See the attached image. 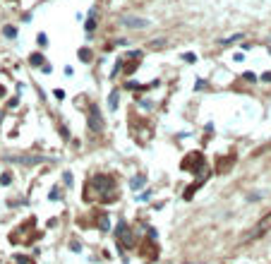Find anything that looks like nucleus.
Instances as JSON below:
<instances>
[{"label":"nucleus","mask_w":271,"mask_h":264,"mask_svg":"<svg viewBox=\"0 0 271 264\" xmlns=\"http://www.w3.org/2000/svg\"><path fill=\"white\" fill-rule=\"evenodd\" d=\"M84 190L89 192V190H96V199L99 202H115L118 199V185H115V180L113 178H108V175H94L89 182H87V187Z\"/></svg>","instance_id":"nucleus-1"},{"label":"nucleus","mask_w":271,"mask_h":264,"mask_svg":"<svg viewBox=\"0 0 271 264\" xmlns=\"http://www.w3.org/2000/svg\"><path fill=\"white\" fill-rule=\"evenodd\" d=\"M182 171H192L194 175H199L202 180L209 175V166L204 161V156L199 154V151H192V154L185 156V161H182Z\"/></svg>","instance_id":"nucleus-2"},{"label":"nucleus","mask_w":271,"mask_h":264,"mask_svg":"<svg viewBox=\"0 0 271 264\" xmlns=\"http://www.w3.org/2000/svg\"><path fill=\"white\" fill-rule=\"evenodd\" d=\"M269 230H271V211L266 214V216H264L262 221H257V223H254V228L250 230V233H247V235H245V243H250V240H257V238H262L264 233H269Z\"/></svg>","instance_id":"nucleus-3"},{"label":"nucleus","mask_w":271,"mask_h":264,"mask_svg":"<svg viewBox=\"0 0 271 264\" xmlns=\"http://www.w3.org/2000/svg\"><path fill=\"white\" fill-rule=\"evenodd\" d=\"M115 235H118V243H120L122 247H137V240H135V235H132V230L127 228L125 221H118Z\"/></svg>","instance_id":"nucleus-4"},{"label":"nucleus","mask_w":271,"mask_h":264,"mask_svg":"<svg viewBox=\"0 0 271 264\" xmlns=\"http://www.w3.org/2000/svg\"><path fill=\"white\" fill-rule=\"evenodd\" d=\"M137 250H139V255L144 257V259H156V257H158V245H156L154 238H146V240H142Z\"/></svg>","instance_id":"nucleus-5"},{"label":"nucleus","mask_w":271,"mask_h":264,"mask_svg":"<svg viewBox=\"0 0 271 264\" xmlns=\"http://www.w3.org/2000/svg\"><path fill=\"white\" fill-rule=\"evenodd\" d=\"M120 24L122 27H130V29H146L151 22L144 17H132V15H125V17H120Z\"/></svg>","instance_id":"nucleus-6"},{"label":"nucleus","mask_w":271,"mask_h":264,"mask_svg":"<svg viewBox=\"0 0 271 264\" xmlns=\"http://www.w3.org/2000/svg\"><path fill=\"white\" fill-rule=\"evenodd\" d=\"M89 128L94 130V132L103 130V115H101V110L96 108V106H89Z\"/></svg>","instance_id":"nucleus-7"},{"label":"nucleus","mask_w":271,"mask_h":264,"mask_svg":"<svg viewBox=\"0 0 271 264\" xmlns=\"http://www.w3.org/2000/svg\"><path fill=\"white\" fill-rule=\"evenodd\" d=\"M233 163H235V154L223 156V159H218V163L214 166V171H216V173H226V171H230V168H233Z\"/></svg>","instance_id":"nucleus-8"},{"label":"nucleus","mask_w":271,"mask_h":264,"mask_svg":"<svg viewBox=\"0 0 271 264\" xmlns=\"http://www.w3.org/2000/svg\"><path fill=\"white\" fill-rule=\"evenodd\" d=\"M29 63L34 65V67H41V65H46V60H43L41 53H34V55H29Z\"/></svg>","instance_id":"nucleus-9"},{"label":"nucleus","mask_w":271,"mask_h":264,"mask_svg":"<svg viewBox=\"0 0 271 264\" xmlns=\"http://www.w3.org/2000/svg\"><path fill=\"white\" fill-rule=\"evenodd\" d=\"M202 182H204V180H199V182H192L190 187L185 190V199H192V195H194V192L199 190V185H202Z\"/></svg>","instance_id":"nucleus-10"},{"label":"nucleus","mask_w":271,"mask_h":264,"mask_svg":"<svg viewBox=\"0 0 271 264\" xmlns=\"http://www.w3.org/2000/svg\"><path fill=\"white\" fill-rule=\"evenodd\" d=\"M10 264H34V259H29V257H22V255H15L10 259Z\"/></svg>","instance_id":"nucleus-11"},{"label":"nucleus","mask_w":271,"mask_h":264,"mask_svg":"<svg viewBox=\"0 0 271 264\" xmlns=\"http://www.w3.org/2000/svg\"><path fill=\"white\" fill-rule=\"evenodd\" d=\"M118 101H120V94H118V89H115V91H110V99H108V106L113 110L118 108Z\"/></svg>","instance_id":"nucleus-12"},{"label":"nucleus","mask_w":271,"mask_h":264,"mask_svg":"<svg viewBox=\"0 0 271 264\" xmlns=\"http://www.w3.org/2000/svg\"><path fill=\"white\" fill-rule=\"evenodd\" d=\"M130 185H132V190H142V187H144V178H142V175H137V178H132V182H130Z\"/></svg>","instance_id":"nucleus-13"},{"label":"nucleus","mask_w":271,"mask_h":264,"mask_svg":"<svg viewBox=\"0 0 271 264\" xmlns=\"http://www.w3.org/2000/svg\"><path fill=\"white\" fill-rule=\"evenodd\" d=\"M91 58H94V55H91V51H89V48H82V51H79V60H84V63H89Z\"/></svg>","instance_id":"nucleus-14"},{"label":"nucleus","mask_w":271,"mask_h":264,"mask_svg":"<svg viewBox=\"0 0 271 264\" xmlns=\"http://www.w3.org/2000/svg\"><path fill=\"white\" fill-rule=\"evenodd\" d=\"M89 15H91V17L87 19V31H94V27H96V22H94V10H91Z\"/></svg>","instance_id":"nucleus-15"},{"label":"nucleus","mask_w":271,"mask_h":264,"mask_svg":"<svg viewBox=\"0 0 271 264\" xmlns=\"http://www.w3.org/2000/svg\"><path fill=\"white\" fill-rule=\"evenodd\" d=\"M182 60H185V63H197V55L194 53H182Z\"/></svg>","instance_id":"nucleus-16"},{"label":"nucleus","mask_w":271,"mask_h":264,"mask_svg":"<svg viewBox=\"0 0 271 264\" xmlns=\"http://www.w3.org/2000/svg\"><path fill=\"white\" fill-rule=\"evenodd\" d=\"M99 226H101V230H108V228H110V221H108V216H101V223H99Z\"/></svg>","instance_id":"nucleus-17"},{"label":"nucleus","mask_w":271,"mask_h":264,"mask_svg":"<svg viewBox=\"0 0 271 264\" xmlns=\"http://www.w3.org/2000/svg\"><path fill=\"white\" fill-rule=\"evenodd\" d=\"M5 36L15 38V36H17V29H15V27H5Z\"/></svg>","instance_id":"nucleus-18"},{"label":"nucleus","mask_w":271,"mask_h":264,"mask_svg":"<svg viewBox=\"0 0 271 264\" xmlns=\"http://www.w3.org/2000/svg\"><path fill=\"white\" fill-rule=\"evenodd\" d=\"M53 94H55V99H58V101H63V99H65V91H63V89H55Z\"/></svg>","instance_id":"nucleus-19"},{"label":"nucleus","mask_w":271,"mask_h":264,"mask_svg":"<svg viewBox=\"0 0 271 264\" xmlns=\"http://www.w3.org/2000/svg\"><path fill=\"white\" fill-rule=\"evenodd\" d=\"M242 79H247V82H254V79H257V77H254L252 72H245V74H242Z\"/></svg>","instance_id":"nucleus-20"},{"label":"nucleus","mask_w":271,"mask_h":264,"mask_svg":"<svg viewBox=\"0 0 271 264\" xmlns=\"http://www.w3.org/2000/svg\"><path fill=\"white\" fill-rule=\"evenodd\" d=\"M63 180H65V185H72V173H65Z\"/></svg>","instance_id":"nucleus-21"},{"label":"nucleus","mask_w":271,"mask_h":264,"mask_svg":"<svg viewBox=\"0 0 271 264\" xmlns=\"http://www.w3.org/2000/svg\"><path fill=\"white\" fill-rule=\"evenodd\" d=\"M0 182H2V185H10V173H2V178H0Z\"/></svg>","instance_id":"nucleus-22"},{"label":"nucleus","mask_w":271,"mask_h":264,"mask_svg":"<svg viewBox=\"0 0 271 264\" xmlns=\"http://www.w3.org/2000/svg\"><path fill=\"white\" fill-rule=\"evenodd\" d=\"M46 41H48V38H46V34H38V46H46Z\"/></svg>","instance_id":"nucleus-23"},{"label":"nucleus","mask_w":271,"mask_h":264,"mask_svg":"<svg viewBox=\"0 0 271 264\" xmlns=\"http://www.w3.org/2000/svg\"><path fill=\"white\" fill-rule=\"evenodd\" d=\"M262 79H264V82H271V72H264V74H262Z\"/></svg>","instance_id":"nucleus-24"},{"label":"nucleus","mask_w":271,"mask_h":264,"mask_svg":"<svg viewBox=\"0 0 271 264\" xmlns=\"http://www.w3.org/2000/svg\"><path fill=\"white\" fill-rule=\"evenodd\" d=\"M2 94H5V87H2V84H0V96H2Z\"/></svg>","instance_id":"nucleus-25"}]
</instances>
